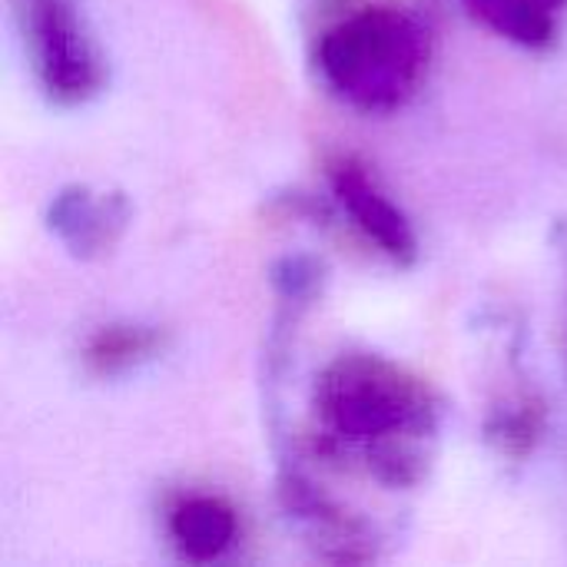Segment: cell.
I'll use <instances>...</instances> for the list:
<instances>
[{"mask_svg":"<svg viewBox=\"0 0 567 567\" xmlns=\"http://www.w3.org/2000/svg\"><path fill=\"white\" fill-rule=\"evenodd\" d=\"M465 7L495 33L525 47H545L555 37V10L545 0H465Z\"/></svg>","mask_w":567,"mask_h":567,"instance_id":"52a82bcc","label":"cell"},{"mask_svg":"<svg viewBox=\"0 0 567 567\" xmlns=\"http://www.w3.org/2000/svg\"><path fill=\"white\" fill-rule=\"evenodd\" d=\"M169 532L189 561H213L236 542V512L219 498H189L173 512Z\"/></svg>","mask_w":567,"mask_h":567,"instance_id":"8992f818","label":"cell"},{"mask_svg":"<svg viewBox=\"0 0 567 567\" xmlns=\"http://www.w3.org/2000/svg\"><path fill=\"white\" fill-rule=\"evenodd\" d=\"M126 223H130V206L123 193H110L96 199L86 186L63 189L60 196H53L47 213V226L80 259L106 256L126 233Z\"/></svg>","mask_w":567,"mask_h":567,"instance_id":"277c9868","label":"cell"},{"mask_svg":"<svg viewBox=\"0 0 567 567\" xmlns=\"http://www.w3.org/2000/svg\"><path fill=\"white\" fill-rule=\"evenodd\" d=\"M542 429H545V409L538 402L525 399L512 412H495L488 419V425H485V435H488V442L498 452L515 455V458H525L538 445Z\"/></svg>","mask_w":567,"mask_h":567,"instance_id":"9c48e42d","label":"cell"},{"mask_svg":"<svg viewBox=\"0 0 567 567\" xmlns=\"http://www.w3.org/2000/svg\"><path fill=\"white\" fill-rule=\"evenodd\" d=\"M272 282L282 292V299H289V302L309 299L316 292V286H319V266L312 259H306V256H286V259L276 262Z\"/></svg>","mask_w":567,"mask_h":567,"instance_id":"8fae6325","label":"cell"},{"mask_svg":"<svg viewBox=\"0 0 567 567\" xmlns=\"http://www.w3.org/2000/svg\"><path fill=\"white\" fill-rule=\"evenodd\" d=\"M332 189L339 203L349 209V216L359 223V229L395 262L409 266L419 256V239L399 206L389 203V196L379 193V186L365 176V169L352 159H342L332 169Z\"/></svg>","mask_w":567,"mask_h":567,"instance_id":"5b68a950","label":"cell"},{"mask_svg":"<svg viewBox=\"0 0 567 567\" xmlns=\"http://www.w3.org/2000/svg\"><path fill=\"white\" fill-rule=\"evenodd\" d=\"M326 80L365 113L399 110L425 70L422 27L399 7H365L319 43Z\"/></svg>","mask_w":567,"mask_h":567,"instance_id":"6da1fadb","label":"cell"},{"mask_svg":"<svg viewBox=\"0 0 567 567\" xmlns=\"http://www.w3.org/2000/svg\"><path fill=\"white\" fill-rule=\"evenodd\" d=\"M369 468L379 482L392 488H409L422 478V455H415L405 442H399V435H392L369 445Z\"/></svg>","mask_w":567,"mask_h":567,"instance_id":"30bf717a","label":"cell"},{"mask_svg":"<svg viewBox=\"0 0 567 567\" xmlns=\"http://www.w3.org/2000/svg\"><path fill=\"white\" fill-rule=\"evenodd\" d=\"M37 73L50 100L86 103L103 86V60L86 37L73 0H20Z\"/></svg>","mask_w":567,"mask_h":567,"instance_id":"3957f363","label":"cell"},{"mask_svg":"<svg viewBox=\"0 0 567 567\" xmlns=\"http://www.w3.org/2000/svg\"><path fill=\"white\" fill-rule=\"evenodd\" d=\"M163 349V336L153 326H103L86 342V365L96 375H120Z\"/></svg>","mask_w":567,"mask_h":567,"instance_id":"ba28073f","label":"cell"},{"mask_svg":"<svg viewBox=\"0 0 567 567\" xmlns=\"http://www.w3.org/2000/svg\"><path fill=\"white\" fill-rule=\"evenodd\" d=\"M316 409L336 439L369 445L392 435H425L439 419L429 389L375 355L336 359L316 385Z\"/></svg>","mask_w":567,"mask_h":567,"instance_id":"7a4b0ae2","label":"cell"}]
</instances>
